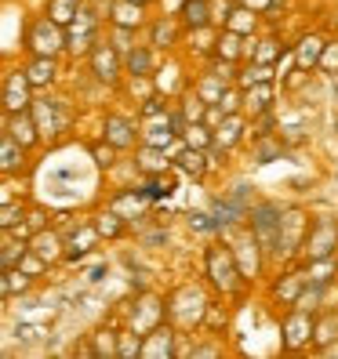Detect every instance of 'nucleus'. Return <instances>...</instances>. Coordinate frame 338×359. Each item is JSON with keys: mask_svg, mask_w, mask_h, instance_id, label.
<instances>
[{"mask_svg": "<svg viewBox=\"0 0 338 359\" xmlns=\"http://www.w3.org/2000/svg\"><path fill=\"white\" fill-rule=\"evenodd\" d=\"M255 26H259V15L247 11V8H233V11L226 15V29H233V33H240V36L255 33Z\"/></svg>", "mask_w": 338, "mask_h": 359, "instance_id": "27", "label": "nucleus"}, {"mask_svg": "<svg viewBox=\"0 0 338 359\" xmlns=\"http://www.w3.org/2000/svg\"><path fill=\"white\" fill-rule=\"evenodd\" d=\"M138 167H142L145 175H164V171H167V156H164V149H157V145H142Z\"/></svg>", "mask_w": 338, "mask_h": 359, "instance_id": "30", "label": "nucleus"}, {"mask_svg": "<svg viewBox=\"0 0 338 359\" xmlns=\"http://www.w3.org/2000/svg\"><path fill=\"white\" fill-rule=\"evenodd\" d=\"M207 22H211L207 0H186V4H182V26L186 29H204Z\"/></svg>", "mask_w": 338, "mask_h": 359, "instance_id": "25", "label": "nucleus"}, {"mask_svg": "<svg viewBox=\"0 0 338 359\" xmlns=\"http://www.w3.org/2000/svg\"><path fill=\"white\" fill-rule=\"evenodd\" d=\"M30 283H33V276H30V272H22V269H4V276H0V290H4L8 302L15 298V294H26Z\"/></svg>", "mask_w": 338, "mask_h": 359, "instance_id": "23", "label": "nucleus"}, {"mask_svg": "<svg viewBox=\"0 0 338 359\" xmlns=\"http://www.w3.org/2000/svg\"><path fill=\"white\" fill-rule=\"evenodd\" d=\"M324 48H327V40H320L316 33L302 36L299 44H294V69H299V73H306V69H313V66H320Z\"/></svg>", "mask_w": 338, "mask_h": 359, "instance_id": "13", "label": "nucleus"}, {"mask_svg": "<svg viewBox=\"0 0 338 359\" xmlns=\"http://www.w3.org/2000/svg\"><path fill=\"white\" fill-rule=\"evenodd\" d=\"M15 225H22V203H4V218H0V229L4 232H11Z\"/></svg>", "mask_w": 338, "mask_h": 359, "instance_id": "41", "label": "nucleus"}, {"mask_svg": "<svg viewBox=\"0 0 338 359\" xmlns=\"http://www.w3.org/2000/svg\"><path fill=\"white\" fill-rule=\"evenodd\" d=\"M33 250L40 258H44L48 265L51 262H58V258H66V250H62V236L58 232H51V229H40L37 236H33Z\"/></svg>", "mask_w": 338, "mask_h": 359, "instance_id": "19", "label": "nucleus"}, {"mask_svg": "<svg viewBox=\"0 0 338 359\" xmlns=\"http://www.w3.org/2000/svg\"><path fill=\"white\" fill-rule=\"evenodd\" d=\"M233 255H237V262H240V272H244L247 280H255L259 272H262V255H266V250H262V243L255 240V232H247V236H244V240L233 247Z\"/></svg>", "mask_w": 338, "mask_h": 359, "instance_id": "12", "label": "nucleus"}, {"mask_svg": "<svg viewBox=\"0 0 338 359\" xmlns=\"http://www.w3.org/2000/svg\"><path fill=\"white\" fill-rule=\"evenodd\" d=\"M105 276H110V269H105V265H95V269H91V276H88V280H91V283H102Z\"/></svg>", "mask_w": 338, "mask_h": 359, "instance_id": "49", "label": "nucleus"}, {"mask_svg": "<svg viewBox=\"0 0 338 359\" xmlns=\"http://www.w3.org/2000/svg\"><path fill=\"white\" fill-rule=\"evenodd\" d=\"M171 182H167L164 175H150V182H145V196L150 200H160V196H171Z\"/></svg>", "mask_w": 338, "mask_h": 359, "instance_id": "39", "label": "nucleus"}, {"mask_svg": "<svg viewBox=\"0 0 338 359\" xmlns=\"http://www.w3.org/2000/svg\"><path fill=\"white\" fill-rule=\"evenodd\" d=\"M240 128H244V116H240V113H229V116L222 120V128L215 131V142H219V145H237L240 135H244Z\"/></svg>", "mask_w": 338, "mask_h": 359, "instance_id": "32", "label": "nucleus"}, {"mask_svg": "<svg viewBox=\"0 0 338 359\" xmlns=\"http://www.w3.org/2000/svg\"><path fill=\"white\" fill-rule=\"evenodd\" d=\"M313 334H316V320H313V312L306 309H291L284 316V348L287 352H299L302 345L313 341Z\"/></svg>", "mask_w": 338, "mask_h": 359, "instance_id": "6", "label": "nucleus"}, {"mask_svg": "<svg viewBox=\"0 0 338 359\" xmlns=\"http://www.w3.org/2000/svg\"><path fill=\"white\" fill-rule=\"evenodd\" d=\"M88 62H91L95 80L110 83V88L120 80V51H117L113 44H95V48H91V55H88Z\"/></svg>", "mask_w": 338, "mask_h": 359, "instance_id": "9", "label": "nucleus"}, {"mask_svg": "<svg viewBox=\"0 0 338 359\" xmlns=\"http://www.w3.org/2000/svg\"><path fill=\"white\" fill-rule=\"evenodd\" d=\"M320 69H324V73H338V44H327V48H324Z\"/></svg>", "mask_w": 338, "mask_h": 359, "instance_id": "48", "label": "nucleus"}, {"mask_svg": "<svg viewBox=\"0 0 338 359\" xmlns=\"http://www.w3.org/2000/svg\"><path fill=\"white\" fill-rule=\"evenodd\" d=\"M229 83H233V80H226V76H219L215 69H211L207 76H204V83H200V88H197V95L204 98V102H211V105H215L226 91H229Z\"/></svg>", "mask_w": 338, "mask_h": 359, "instance_id": "29", "label": "nucleus"}, {"mask_svg": "<svg viewBox=\"0 0 338 359\" xmlns=\"http://www.w3.org/2000/svg\"><path fill=\"white\" fill-rule=\"evenodd\" d=\"M207 153L204 149H193V145H182V153L175 156V167L182 175H189V178H204V171H207Z\"/></svg>", "mask_w": 338, "mask_h": 359, "instance_id": "18", "label": "nucleus"}, {"mask_svg": "<svg viewBox=\"0 0 338 359\" xmlns=\"http://www.w3.org/2000/svg\"><path fill=\"white\" fill-rule=\"evenodd\" d=\"M142 345H145V341H142L135 330H120V334H117V355H120V359L142 355Z\"/></svg>", "mask_w": 338, "mask_h": 359, "instance_id": "34", "label": "nucleus"}, {"mask_svg": "<svg viewBox=\"0 0 338 359\" xmlns=\"http://www.w3.org/2000/svg\"><path fill=\"white\" fill-rule=\"evenodd\" d=\"M331 337H338V330H334V323H331V320L316 323V334H313V345H316V348H327Z\"/></svg>", "mask_w": 338, "mask_h": 359, "instance_id": "42", "label": "nucleus"}, {"mask_svg": "<svg viewBox=\"0 0 338 359\" xmlns=\"http://www.w3.org/2000/svg\"><path fill=\"white\" fill-rule=\"evenodd\" d=\"M142 116H145V120H153V116H167V102H164V98H145Z\"/></svg>", "mask_w": 338, "mask_h": 359, "instance_id": "47", "label": "nucleus"}, {"mask_svg": "<svg viewBox=\"0 0 338 359\" xmlns=\"http://www.w3.org/2000/svg\"><path fill=\"white\" fill-rule=\"evenodd\" d=\"M306 283H309L306 276H299V272H287L284 283L273 287V298H280L284 305H294V302H299V294H302V287H306Z\"/></svg>", "mask_w": 338, "mask_h": 359, "instance_id": "26", "label": "nucleus"}, {"mask_svg": "<svg viewBox=\"0 0 338 359\" xmlns=\"http://www.w3.org/2000/svg\"><path fill=\"white\" fill-rule=\"evenodd\" d=\"M91 156H95V163H98V167H113L117 145H113V142H105V145H95V149H91Z\"/></svg>", "mask_w": 338, "mask_h": 359, "instance_id": "44", "label": "nucleus"}, {"mask_svg": "<svg viewBox=\"0 0 338 359\" xmlns=\"http://www.w3.org/2000/svg\"><path fill=\"white\" fill-rule=\"evenodd\" d=\"M124 69H128L131 76H150V73H153V55H150V48H131L128 58H124Z\"/></svg>", "mask_w": 338, "mask_h": 359, "instance_id": "28", "label": "nucleus"}, {"mask_svg": "<svg viewBox=\"0 0 338 359\" xmlns=\"http://www.w3.org/2000/svg\"><path fill=\"white\" fill-rule=\"evenodd\" d=\"M240 33H233V29H226L222 36H219V48H215V55H226L229 62H237V55H240Z\"/></svg>", "mask_w": 338, "mask_h": 359, "instance_id": "37", "label": "nucleus"}, {"mask_svg": "<svg viewBox=\"0 0 338 359\" xmlns=\"http://www.w3.org/2000/svg\"><path fill=\"white\" fill-rule=\"evenodd\" d=\"M273 80H277V66H269V62H251V69H244V76H237L244 91L255 88V83H273Z\"/></svg>", "mask_w": 338, "mask_h": 359, "instance_id": "24", "label": "nucleus"}, {"mask_svg": "<svg viewBox=\"0 0 338 359\" xmlns=\"http://www.w3.org/2000/svg\"><path fill=\"white\" fill-rule=\"evenodd\" d=\"M26 48L33 55H58L66 48V26H58L51 15L37 18V22L26 29Z\"/></svg>", "mask_w": 338, "mask_h": 359, "instance_id": "4", "label": "nucleus"}, {"mask_svg": "<svg viewBox=\"0 0 338 359\" xmlns=\"http://www.w3.org/2000/svg\"><path fill=\"white\" fill-rule=\"evenodd\" d=\"M175 128L171 123H160V128H150L145 131V145H157V149H167V145H175Z\"/></svg>", "mask_w": 338, "mask_h": 359, "instance_id": "36", "label": "nucleus"}, {"mask_svg": "<svg viewBox=\"0 0 338 359\" xmlns=\"http://www.w3.org/2000/svg\"><path fill=\"white\" fill-rule=\"evenodd\" d=\"M102 131H105V142H113L117 149H128V145H135V123L128 116H117L110 113L102 123Z\"/></svg>", "mask_w": 338, "mask_h": 359, "instance_id": "15", "label": "nucleus"}, {"mask_svg": "<svg viewBox=\"0 0 338 359\" xmlns=\"http://www.w3.org/2000/svg\"><path fill=\"white\" fill-rule=\"evenodd\" d=\"M4 131H8L15 142H22L26 149H33V145H37L40 138H44L30 109H26V113H4Z\"/></svg>", "mask_w": 338, "mask_h": 359, "instance_id": "11", "label": "nucleus"}, {"mask_svg": "<svg viewBox=\"0 0 338 359\" xmlns=\"http://www.w3.org/2000/svg\"><path fill=\"white\" fill-rule=\"evenodd\" d=\"M95 229L102 232L105 240H117V236H124V218L117 215V207H113V210H105V215H98V218H95Z\"/></svg>", "mask_w": 338, "mask_h": 359, "instance_id": "33", "label": "nucleus"}, {"mask_svg": "<svg viewBox=\"0 0 338 359\" xmlns=\"http://www.w3.org/2000/svg\"><path fill=\"white\" fill-rule=\"evenodd\" d=\"M30 88H33V83H30L26 69H11L8 80H4V113H26L33 105Z\"/></svg>", "mask_w": 338, "mask_h": 359, "instance_id": "8", "label": "nucleus"}, {"mask_svg": "<svg viewBox=\"0 0 338 359\" xmlns=\"http://www.w3.org/2000/svg\"><path fill=\"white\" fill-rule=\"evenodd\" d=\"M22 163H26V145L15 142V138L4 131V138H0V171L15 175V171H22Z\"/></svg>", "mask_w": 338, "mask_h": 359, "instance_id": "17", "label": "nucleus"}, {"mask_svg": "<svg viewBox=\"0 0 338 359\" xmlns=\"http://www.w3.org/2000/svg\"><path fill=\"white\" fill-rule=\"evenodd\" d=\"M320 294H324V287H320V283H306V287H302V294H299V302H294L291 309L316 312V305H320Z\"/></svg>", "mask_w": 338, "mask_h": 359, "instance_id": "38", "label": "nucleus"}, {"mask_svg": "<svg viewBox=\"0 0 338 359\" xmlns=\"http://www.w3.org/2000/svg\"><path fill=\"white\" fill-rule=\"evenodd\" d=\"M95 26H98V15L91 11V8H80L77 11V18L66 26V48H88V44H95Z\"/></svg>", "mask_w": 338, "mask_h": 359, "instance_id": "10", "label": "nucleus"}, {"mask_svg": "<svg viewBox=\"0 0 338 359\" xmlns=\"http://www.w3.org/2000/svg\"><path fill=\"white\" fill-rule=\"evenodd\" d=\"M30 113H33V120H37V128H40V135H44V138H55L62 128H66V113H62V102L58 98H48V95L33 98Z\"/></svg>", "mask_w": 338, "mask_h": 359, "instance_id": "7", "label": "nucleus"}, {"mask_svg": "<svg viewBox=\"0 0 338 359\" xmlns=\"http://www.w3.org/2000/svg\"><path fill=\"white\" fill-rule=\"evenodd\" d=\"M138 4H150V0H138Z\"/></svg>", "mask_w": 338, "mask_h": 359, "instance_id": "50", "label": "nucleus"}, {"mask_svg": "<svg viewBox=\"0 0 338 359\" xmlns=\"http://www.w3.org/2000/svg\"><path fill=\"white\" fill-rule=\"evenodd\" d=\"M215 105H222V109H226V116H229V113H240V109H244V105H240V91H237V88H229V91H226V95H222V98H219Z\"/></svg>", "mask_w": 338, "mask_h": 359, "instance_id": "45", "label": "nucleus"}, {"mask_svg": "<svg viewBox=\"0 0 338 359\" xmlns=\"http://www.w3.org/2000/svg\"><path fill=\"white\" fill-rule=\"evenodd\" d=\"M30 255V247H26V240L22 236H11V232H8V236H4V247H0V269H18V265H22V258Z\"/></svg>", "mask_w": 338, "mask_h": 359, "instance_id": "22", "label": "nucleus"}, {"mask_svg": "<svg viewBox=\"0 0 338 359\" xmlns=\"http://www.w3.org/2000/svg\"><path fill=\"white\" fill-rule=\"evenodd\" d=\"M269 102H273V83H255V88L244 91V113L262 116L269 113Z\"/></svg>", "mask_w": 338, "mask_h": 359, "instance_id": "20", "label": "nucleus"}, {"mask_svg": "<svg viewBox=\"0 0 338 359\" xmlns=\"http://www.w3.org/2000/svg\"><path fill=\"white\" fill-rule=\"evenodd\" d=\"M26 76H30L33 88H48V83H55V76H58L55 55H33V62L26 66Z\"/></svg>", "mask_w": 338, "mask_h": 359, "instance_id": "16", "label": "nucleus"}, {"mask_svg": "<svg viewBox=\"0 0 338 359\" xmlns=\"http://www.w3.org/2000/svg\"><path fill=\"white\" fill-rule=\"evenodd\" d=\"M273 156H280V142H269V135H259V145H255V160H259V163H269Z\"/></svg>", "mask_w": 338, "mask_h": 359, "instance_id": "40", "label": "nucleus"}, {"mask_svg": "<svg viewBox=\"0 0 338 359\" xmlns=\"http://www.w3.org/2000/svg\"><path fill=\"white\" fill-rule=\"evenodd\" d=\"M150 36H153L157 48H171L175 40H178V26L175 22H153L150 26Z\"/></svg>", "mask_w": 338, "mask_h": 359, "instance_id": "35", "label": "nucleus"}, {"mask_svg": "<svg viewBox=\"0 0 338 359\" xmlns=\"http://www.w3.org/2000/svg\"><path fill=\"white\" fill-rule=\"evenodd\" d=\"M247 189L244 185H237L229 196H219L215 203H211V218H215V225L219 229H233L240 218H247Z\"/></svg>", "mask_w": 338, "mask_h": 359, "instance_id": "5", "label": "nucleus"}, {"mask_svg": "<svg viewBox=\"0 0 338 359\" xmlns=\"http://www.w3.org/2000/svg\"><path fill=\"white\" fill-rule=\"evenodd\" d=\"M247 218L266 258H284V210L277 203H251Z\"/></svg>", "mask_w": 338, "mask_h": 359, "instance_id": "1", "label": "nucleus"}, {"mask_svg": "<svg viewBox=\"0 0 338 359\" xmlns=\"http://www.w3.org/2000/svg\"><path fill=\"white\" fill-rule=\"evenodd\" d=\"M189 229H197V232H215V218H211V210H197V215H189Z\"/></svg>", "mask_w": 338, "mask_h": 359, "instance_id": "43", "label": "nucleus"}, {"mask_svg": "<svg viewBox=\"0 0 338 359\" xmlns=\"http://www.w3.org/2000/svg\"><path fill=\"white\" fill-rule=\"evenodd\" d=\"M207 276L222 294H240L244 287V272H240V262L233 255V247H211L207 250Z\"/></svg>", "mask_w": 338, "mask_h": 359, "instance_id": "2", "label": "nucleus"}, {"mask_svg": "<svg viewBox=\"0 0 338 359\" xmlns=\"http://www.w3.org/2000/svg\"><path fill=\"white\" fill-rule=\"evenodd\" d=\"M145 337H150V341L142 345V355H178V348H171V337L175 334L167 330V327H153Z\"/></svg>", "mask_w": 338, "mask_h": 359, "instance_id": "21", "label": "nucleus"}, {"mask_svg": "<svg viewBox=\"0 0 338 359\" xmlns=\"http://www.w3.org/2000/svg\"><path fill=\"white\" fill-rule=\"evenodd\" d=\"M204 320H207L211 330H222V327H226V309H219V305H204Z\"/></svg>", "mask_w": 338, "mask_h": 359, "instance_id": "46", "label": "nucleus"}, {"mask_svg": "<svg viewBox=\"0 0 338 359\" xmlns=\"http://www.w3.org/2000/svg\"><path fill=\"white\" fill-rule=\"evenodd\" d=\"M80 8H84V0H48V15L55 18L58 26H70Z\"/></svg>", "mask_w": 338, "mask_h": 359, "instance_id": "31", "label": "nucleus"}, {"mask_svg": "<svg viewBox=\"0 0 338 359\" xmlns=\"http://www.w3.org/2000/svg\"><path fill=\"white\" fill-rule=\"evenodd\" d=\"M338 250V222L331 218H316L306 225V236H302V258L306 262H320L331 258Z\"/></svg>", "mask_w": 338, "mask_h": 359, "instance_id": "3", "label": "nucleus"}, {"mask_svg": "<svg viewBox=\"0 0 338 359\" xmlns=\"http://www.w3.org/2000/svg\"><path fill=\"white\" fill-rule=\"evenodd\" d=\"M110 22L113 26H128V29H142L145 26V4H138V0H113Z\"/></svg>", "mask_w": 338, "mask_h": 359, "instance_id": "14", "label": "nucleus"}]
</instances>
